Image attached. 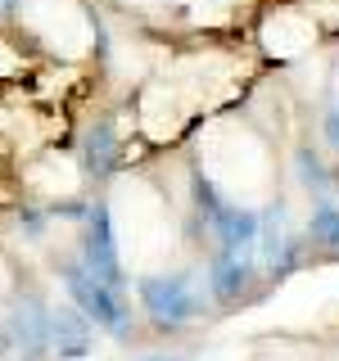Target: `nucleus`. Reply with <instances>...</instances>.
I'll list each match as a JSON object with an SVG mask.
<instances>
[{"instance_id":"nucleus-1","label":"nucleus","mask_w":339,"mask_h":361,"mask_svg":"<svg viewBox=\"0 0 339 361\" xmlns=\"http://www.w3.org/2000/svg\"><path fill=\"white\" fill-rule=\"evenodd\" d=\"M321 23H316L308 0H276L263 9L258 18V45H263L267 59L276 63H299L321 45Z\"/></svg>"},{"instance_id":"nucleus-3","label":"nucleus","mask_w":339,"mask_h":361,"mask_svg":"<svg viewBox=\"0 0 339 361\" xmlns=\"http://www.w3.org/2000/svg\"><path fill=\"white\" fill-rule=\"evenodd\" d=\"M0 5H9V9H14V5H18V0H0Z\"/></svg>"},{"instance_id":"nucleus-2","label":"nucleus","mask_w":339,"mask_h":361,"mask_svg":"<svg viewBox=\"0 0 339 361\" xmlns=\"http://www.w3.org/2000/svg\"><path fill=\"white\" fill-rule=\"evenodd\" d=\"M326 86H331V104H335V113H339V54L331 59V73H326Z\"/></svg>"}]
</instances>
